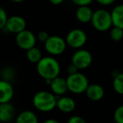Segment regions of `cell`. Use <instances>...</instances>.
<instances>
[{"mask_svg": "<svg viewBox=\"0 0 123 123\" xmlns=\"http://www.w3.org/2000/svg\"><path fill=\"white\" fill-rule=\"evenodd\" d=\"M5 30L12 34H19L21 31L26 30V21L19 15H13L9 17L6 24Z\"/></svg>", "mask_w": 123, "mask_h": 123, "instance_id": "cell-9", "label": "cell"}, {"mask_svg": "<svg viewBox=\"0 0 123 123\" xmlns=\"http://www.w3.org/2000/svg\"><path fill=\"white\" fill-rule=\"evenodd\" d=\"M36 72L44 80H52L58 77L61 72V65L58 60L52 56H43L36 64Z\"/></svg>", "mask_w": 123, "mask_h": 123, "instance_id": "cell-1", "label": "cell"}, {"mask_svg": "<svg viewBox=\"0 0 123 123\" xmlns=\"http://www.w3.org/2000/svg\"><path fill=\"white\" fill-rule=\"evenodd\" d=\"M57 96L51 91L41 90L34 94L32 98L33 106L41 112H51L56 108Z\"/></svg>", "mask_w": 123, "mask_h": 123, "instance_id": "cell-2", "label": "cell"}, {"mask_svg": "<svg viewBox=\"0 0 123 123\" xmlns=\"http://www.w3.org/2000/svg\"><path fill=\"white\" fill-rule=\"evenodd\" d=\"M42 123H60V122L57 121V120L53 119V118H50V119H47L45 121H43Z\"/></svg>", "mask_w": 123, "mask_h": 123, "instance_id": "cell-30", "label": "cell"}, {"mask_svg": "<svg viewBox=\"0 0 123 123\" xmlns=\"http://www.w3.org/2000/svg\"><path fill=\"white\" fill-rule=\"evenodd\" d=\"M15 71L11 67H5L2 70V73H1L2 80H5L11 83L15 78Z\"/></svg>", "mask_w": 123, "mask_h": 123, "instance_id": "cell-21", "label": "cell"}, {"mask_svg": "<svg viewBox=\"0 0 123 123\" xmlns=\"http://www.w3.org/2000/svg\"><path fill=\"white\" fill-rule=\"evenodd\" d=\"M110 37L115 42H119L123 39V30L121 28L113 26L110 30Z\"/></svg>", "mask_w": 123, "mask_h": 123, "instance_id": "cell-20", "label": "cell"}, {"mask_svg": "<svg viewBox=\"0 0 123 123\" xmlns=\"http://www.w3.org/2000/svg\"><path fill=\"white\" fill-rule=\"evenodd\" d=\"M36 37H37V41H39L40 42L45 43L48 39H49L50 36H49V34L46 32V31H39V32H38Z\"/></svg>", "mask_w": 123, "mask_h": 123, "instance_id": "cell-24", "label": "cell"}, {"mask_svg": "<svg viewBox=\"0 0 123 123\" xmlns=\"http://www.w3.org/2000/svg\"><path fill=\"white\" fill-rule=\"evenodd\" d=\"M76 108V102L72 97L69 96H61L57 97L56 102V109L59 111L65 114L72 113Z\"/></svg>", "mask_w": 123, "mask_h": 123, "instance_id": "cell-11", "label": "cell"}, {"mask_svg": "<svg viewBox=\"0 0 123 123\" xmlns=\"http://www.w3.org/2000/svg\"><path fill=\"white\" fill-rule=\"evenodd\" d=\"M66 42L68 47L72 49H82L87 43L88 36L84 31L81 29L71 30L66 36Z\"/></svg>", "mask_w": 123, "mask_h": 123, "instance_id": "cell-6", "label": "cell"}, {"mask_svg": "<svg viewBox=\"0 0 123 123\" xmlns=\"http://www.w3.org/2000/svg\"><path fill=\"white\" fill-rule=\"evenodd\" d=\"M9 19V16L6 10L3 7L0 8V29H5L6 24Z\"/></svg>", "mask_w": 123, "mask_h": 123, "instance_id": "cell-23", "label": "cell"}, {"mask_svg": "<svg viewBox=\"0 0 123 123\" xmlns=\"http://www.w3.org/2000/svg\"><path fill=\"white\" fill-rule=\"evenodd\" d=\"M93 14H94V11L92 10V9L89 6L78 7L75 12V16L77 20L80 23H83V24L91 23Z\"/></svg>", "mask_w": 123, "mask_h": 123, "instance_id": "cell-15", "label": "cell"}, {"mask_svg": "<svg viewBox=\"0 0 123 123\" xmlns=\"http://www.w3.org/2000/svg\"><path fill=\"white\" fill-rule=\"evenodd\" d=\"M15 117V108L9 103L0 104V121L3 123H9Z\"/></svg>", "mask_w": 123, "mask_h": 123, "instance_id": "cell-13", "label": "cell"}, {"mask_svg": "<svg viewBox=\"0 0 123 123\" xmlns=\"http://www.w3.org/2000/svg\"><path fill=\"white\" fill-rule=\"evenodd\" d=\"M113 26L123 30V4L116 5L111 11Z\"/></svg>", "mask_w": 123, "mask_h": 123, "instance_id": "cell-17", "label": "cell"}, {"mask_svg": "<svg viewBox=\"0 0 123 123\" xmlns=\"http://www.w3.org/2000/svg\"><path fill=\"white\" fill-rule=\"evenodd\" d=\"M88 99L92 101H99L105 96V89L99 84H91L85 92Z\"/></svg>", "mask_w": 123, "mask_h": 123, "instance_id": "cell-14", "label": "cell"}, {"mask_svg": "<svg viewBox=\"0 0 123 123\" xmlns=\"http://www.w3.org/2000/svg\"><path fill=\"white\" fill-rule=\"evenodd\" d=\"M68 47L66 40L59 36H50L44 43V48L49 56H56L63 54Z\"/></svg>", "mask_w": 123, "mask_h": 123, "instance_id": "cell-5", "label": "cell"}, {"mask_svg": "<svg viewBox=\"0 0 123 123\" xmlns=\"http://www.w3.org/2000/svg\"><path fill=\"white\" fill-rule=\"evenodd\" d=\"M91 25L99 32H105L113 27L111 13L105 9H99L94 11Z\"/></svg>", "mask_w": 123, "mask_h": 123, "instance_id": "cell-3", "label": "cell"}, {"mask_svg": "<svg viewBox=\"0 0 123 123\" xmlns=\"http://www.w3.org/2000/svg\"><path fill=\"white\" fill-rule=\"evenodd\" d=\"M67 123H86L85 120L80 116H73L68 120Z\"/></svg>", "mask_w": 123, "mask_h": 123, "instance_id": "cell-25", "label": "cell"}, {"mask_svg": "<svg viewBox=\"0 0 123 123\" xmlns=\"http://www.w3.org/2000/svg\"><path fill=\"white\" fill-rule=\"evenodd\" d=\"M112 87L116 94L123 95V73H118L113 77Z\"/></svg>", "mask_w": 123, "mask_h": 123, "instance_id": "cell-19", "label": "cell"}, {"mask_svg": "<svg viewBox=\"0 0 123 123\" xmlns=\"http://www.w3.org/2000/svg\"><path fill=\"white\" fill-rule=\"evenodd\" d=\"M98 4H99L100 5L103 6H109L113 4L116 0H95Z\"/></svg>", "mask_w": 123, "mask_h": 123, "instance_id": "cell-28", "label": "cell"}, {"mask_svg": "<svg viewBox=\"0 0 123 123\" xmlns=\"http://www.w3.org/2000/svg\"><path fill=\"white\" fill-rule=\"evenodd\" d=\"M9 1H11L13 3H22L24 1H25V0H9Z\"/></svg>", "mask_w": 123, "mask_h": 123, "instance_id": "cell-31", "label": "cell"}, {"mask_svg": "<svg viewBox=\"0 0 123 123\" xmlns=\"http://www.w3.org/2000/svg\"><path fill=\"white\" fill-rule=\"evenodd\" d=\"M75 5L79 6H89L90 4H92L94 0H71Z\"/></svg>", "mask_w": 123, "mask_h": 123, "instance_id": "cell-26", "label": "cell"}, {"mask_svg": "<svg viewBox=\"0 0 123 123\" xmlns=\"http://www.w3.org/2000/svg\"><path fill=\"white\" fill-rule=\"evenodd\" d=\"M15 123H39V120L34 111L25 110L16 116Z\"/></svg>", "mask_w": 123, "mask_h": 123, "instance_id": "cell-16", "label": "cell"}, {"mask_svg": "<svg viewBox=\"0 0 123 123\" xmlns=\"http://www.w3.org/2000/svg\"><path fill=\"white\" fill-rule=\"evenodd\" d=\"M113 118L116 123H123V105L118 106L115 110Z\"/></svg>", "mask_w": 123, "mask_h": 123, "instance_id": "cell-22", "label": "cell"}, {"mask_svg": "<svg viewBox=\"0 0 123 123\" xmlns=\"http://www.w3.org/2000/svg\"><path fill=\"white\" fill-rule=\"evenodd\" d=\"M37 41L36 36L29 30H25L15 36V42L18 47L27 51L35 47Z\"/></svg>", "mask_w": 123, "mask_h": 123, "instance_id": "cell-8", "label": "cell"}, {"mask_svg": "<svg viewBox=\"0 0 123 123\" xmlns=\"http://www.w3.org/2000/svg\"><path fill=\"white\" fill-rule=\"evenodd\" d=\"M48 1L53 5H59L64 2V0H48Z\"/></svg>", "mask_w": 123, "mask_h": 123, "instance_id": "cell-29", "label": "cell"}, {"mask_svg": "<svg viewBox=\"0 0 123 123\" xmlns=\"http://www.w3.org/2000/svg\"><path fill=\"white\" fill-rule=\"evenodd\" d=\"M0 104L9 103L14 95V89L12 84L5 80L0 81Z\"/></svg>", "mask_w": 123, "mask_h": 123, "instance_id": "cell-12", "label": "cell"}, {"mask_svg": "<svg viewBox=\"0 0 123 123\" xmlns=\"http://www.w3.org/2000/svg\"><path fill=\"white\" fill-rule=\"evenodd\" d=\"M26 57L30 62L37 64L43 57L42 51L37 46H35L26 51Z\"/></svg>", "mask_w": 123, "mask_h": 123, "instance_id": "cell-18", "label": "cell"}, {"mask_svg": "<svg viewBox=\"0 0 123 123\" xmlns=\"http://www.w3.org/2000/svg\"><path fill=\"white\" fill-rule=\"evenodd\" d=\"M79 68H78L74 64H73L72 62L67 67V73L68 75H72V74H77V73H79Z\"/></svg>", "mask_w": 123, "mask_h": 123, "instance_id": "cell-27", "label": "cell"}, {"mask_svg": "<svg viewBox=\"0 0 123 123\" xmlns=\"http://www.w3.org/2000/svg\"><path fill=\"white\" fill-rule=\"evenodd\" d=\"M93 62V56L89 51L86 49L76 50L71 57V62L79 68V70H84L90 67Z\"/></svg>", "mask_w": 123, "mask_h": 123, "instance_id": "cell-7", "label": "cell"}, {"mask_svg": "<svg viewBox=\"0 0 123 123\" xmlns=\"http://www.w3.org/2000/svg\"><path fill=\"white\" fill-rule=\"evenodd\" d=\"M66 79H67L68 91L74 94L85 93L90 84L87 76L80 72L72 75H68Z\"/></svg>", "mask_w": 123, "mask_h": 123, "instance_id": "cell-4", "label": "cell"}, {"mask_svg": "<svg viewBox=\"0 0 123 123\" xmlns=\"http://www.w3.org/2000/svg\"><path fill=\"white\" fill-rule=\"evenodd\" d=\"M49 86L51 92L57 97L65 95L68 91L67 79L62 77H60V76L52 79Z\"/></svg>", "mask_w": 123, "mask_h": 123, "instance_id": "cell-10", "label": "cell"}]
</instances>
